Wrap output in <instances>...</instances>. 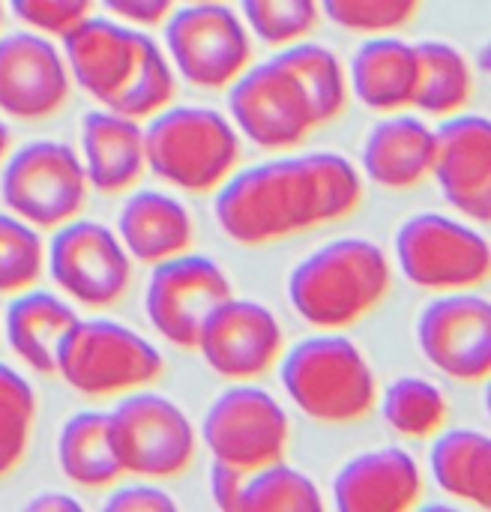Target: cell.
<instances>
[{
	"label": "cell",
	"mask_w": 491,
	"mask_h": 512,
	"mask_svg": "<svg viewBox=\"0 0 491 512\" xmlns=\"http://www.w3.org/2000/svg\"><path fill=\"white\" fill-rule=\"evenodd\" d=\"M363 201V177L333 150L279 156L231 174L213 204L228 240L261 249L321 225L354 216Z\"/></svg>",
	"instance_id": "cell-1"
},
{
	"label": "cell",
	"mask_w": 491,
	"mask_h": 512,
	"mask_svg": "<svg viewBox=\"0 0 491 512\" xmlns=\"http://www.w3.org/2000/svg\"><path fill=\"white\" fill-rule=\"evenodd\" d=\"M393 288L387 252L363 237H342L309 258L288 276L291 309L321 333H342L369 318Z\"/></svg>",
	"instance_id": "cell-2"
},
{
	"label": "cell",
	"mask_w": 491,
	"mask_h": 512,
	"mask_svg": "<svg viewBox=\"0 0 491 512\" xmlns=\"http://www.w3.org/2000/svg\"><path fill=\"white\" fill-rule=\"evenodd\" d=\"M279 378L303 417L324 426H354L378 408V378L366 354L342 333H318L279 360Z\"/></svg>",
	"instance_id": "cell-3"
},
{
	"label": "cell",
	"mask_w": 491,
	"mask_h": 512,
	"mask_svg": "<svg viewBox=\"0 0 491 512\" xmlns=\"http://www.w3.org/2000/svg\"><path fill=\"white\" fill-rule=\"evenodd\" d=\"M144 129L147 168L183 192L219 189L240 162L234 123L204 105H168Z\"/></svg>",
	"instance_id": "cell-4"
},
{
	"label": "cell",
	"mask_w": 491,
	"mask_h": 512,
	"mask_svg": "<svg viewBox=\"0 0 491 512\" xmlns=\"http://www.w3.org/2000/svg\"><path fill=\"white\" fill-rule=\"evenodd\" d=\"M54 375L87 399H114L153 387L165 375V357L150 339L117 321L78 318L57 348Z\"/></svg>",
	"instance_id": "cell-5"
},
{
	"label": "cell",
	"mask_w": 491,
	"mask_h": 512,
	"mask_svg": "<svg viewBox=\"0 0 491 512\" xmlns=\"http://www.w3.org/2000/svg\"><path fill=\"white\" fill-rule=\"evenodd\" d=\"M111 441L123 474L141 480L183 477L198 453V432L189 414L162 393H126L108 414Z\"/></svg>",
	"instance_id": "cell-6"
},
{
	"label": "cell",
	"mask_w": 491,
	"mask_h": 512,
	"mask_svg": "<svg viewBox=\"0 0 491 512\" xmlns=\"http://www.w3.org/2000/svg\"><path fill=\"white\" fill-rule=\"evenodd\" d=\"M402 276L423 291H477L491 276L486 234L444 213H417L396 234Z\"/></svg>",
	"instance_id": "cell-7"
},
{
	"label": "cell",
	"mask_w": 491,
	"mask_h": 512,
	"mask_svg": "<svg viewBox=\"0 0 491 512\" xmlns=\"http://www.w3.org/2000/svg\"><path fill=\"white\" fill-rule=\"evenodd\" d=\"M0 198L12 216L36 231H57L87 207V174L81 156L63 141H30L6 156Z\"/></svg>",
	"instance_id": "cell-8"
},
{
	"label": "cell",
	"mask_w": 491,
	"mask_h": 512,
	"mask_svg": "<svg viewBox=\"0 0 491 512\" xmlns=\"http://www.w3.org/2000/svg\"><path fill=\"white\" fill-rule=\"evenodd\" d=\"M165 54L192 87L225 90L252 63V33L228 3H186L165 18Z\"/></svg>",
	"instance_id": "cell-9"
},
{
	"label": "cell",
	"mask_w": 491,
	"mask_h": 512,
	"mask_svg": "<svg viewBox=\"0 0 491 512\" xmlns=\"http://www.w3.org/2000/svg\"><path fill=\"white\" fill-rule=\"evenodd\" d=\"M228 114L234 129L261 150H294L318 129L300 78L279 54L258 66L249 63L228 87Z\"/></svg>",
	"instance_id": "cell-10"
},
{
	"label": "cell",
	"mask_w": 491,
	"mask_h": 512,
	"mask_svg": "<svg viewBox=\"0 0 491 512\" xmlns=\"http://www.w3.org/2000/svg\"><path fill=\"white\" fill-rule=\"evenodd\" d=\"M201 438L213 462L252 474L285 459L291 423L267 390L240 381L207 408Z\"/></svg>",
	"instance_id": "cell-11"
},
{
	"label": "cell",
	"mask_w": 491,
	"mask_h": 512,
	"mask_svg": "<svg viewBox=\"0 0 491 512\" xmlns=\"http://www.w3.org/2000/svg\"><path fill=\"white\" fill-rule=\"evenodd\" d=\"M54 285L75 303L108 309L132 285V261L120 237L99 222L72 219L57 228L45 255Z\"/></svg>",
	"instance_id": "cell-12"
},
{
	"label": "cell",
	"mask_w": 491,
	"mask_h": 512,
	"mask_svg": "<svg viewBox=\"0 0 491 512\" xmlns=\"http://www.w3.org/2000/svg\"><path fill=\"white\" fill-rule=\"evenodd\" d=\"M231 279L207 255H174L153 264V276L144 294V312L153 330L180 351H195L198 333L207 315L228 300Z\"/></svg>",
	"instance_id": "cell-13"
},
{
	"label": "cell",
	"mask_w": 491,
	"mask_h": 512,
	"mask_svg": "<svg viewBox=\"0 0 491 512\" xmlns=\"http://www.w3.org/2000/svg\"><path fill=\"white\" fill-rule=\"evenodd\" d=\"M195 351L213 375L237 384L255 381L279 366L285 354V330L264 303L231 294L207 315Z\"/></svg>",
	"instance_id": "cell-14"
},
{
	"label": "cell",
	"mask_w": 491,
	"mask_h": 512,
	"mask_svg": "<svg viewBox=\"0 0 491 512\" xmlns=\"http://www.w3.org/2000/svg\"><path fill=\"white\" fill-rule=\"evenodd\" d=\"M417 345L429 366L459 384L491 375V306L474 291L435 297L417 321Z\"/></svg>",
	"instance_id": "cell-15"
},
{
	"label": "cell",
	"mask_w": 491,
	"mask_h": 512,
	"mask_svg": "<svg viewBox=\"0 0 491 512\" xmlns=\"http://www.w3.org/2000/svg\"><path fill=\"white\" fill-rule=\"evenodd\" d=\"M69 69L51 36L15 30L0 36V114L45 120L69 99Z\"/></svg>",
	"instance_id": "cell-16"
},
{
	"label": "cell",
	"mask_w": 491,
	"mask_h": 512,
	"mask_svg": "<svg viewBox=\"0 0 491 512\" xmlns=\"http://www.w3.org/2000/svg\"><path fill=\"white\" fill-rule=\"evenodd\" d=\"M432 177L456 213L491 222V123L483 114H453L435 129Z\"/></svg>",
	"instance_id": "cell-17"
},
{
	"label": "cell",
	"mask_w": 491,
	"mask_h": 512,
	"mask_svg": "<svg viewBox=\"0 0 491 512\" xmlns=\"http://www.w3.org/2000/svg\"><path fill=\"white\" fill-rule=\"evenodd\" d=\"M144 36L147 33L123 21L99 18L90 12L60 36L69 78L78 81L81 90H87L99 105H108L129 84L141 57Z\"/></svg>",
	"instance_id": "cell-18"
},
{
	"label": "cell",
	"mask_w": 491,
	"mask_h": 512,
	"mask_svg": "<svg viewBox=\"0 0 491 512\" xmlns=\"http://www.w3.org/2000/svg\"><path fill=\"white\" fill-rule=\"evenodd\" d=\"M423 495V471L402 447L360 453L333 477V507L339 512H408L420 507Z\"/></svg>",
	"instance_id": "cell-19"
},
{
	"label": "cell",
	"mask_w": 491,
	"mask_h": 512,
	"mask_svg": "<svg viewBox=\"0 0 491 512\" xmlns=\"http://www.w3.org/2000/svg\"><path fill=\"white\" fill-rule=\"evenodd\" d=\"M81 165L87 183L105 195L129 192L144 168V126L111 108L84 114L81 123Z\"/></svg>",
	"instance_id": "cell-20"
},
{
	"label": "cell",
	"mask_w": 491,
	"mask_h": 512,
	"mask_svg": "<svg viewBox=\"0 0 491 512\" xmlns=\"http://www.w3.org/2000/svg\"><path fill=\"white\" fill-rule=\"evenodd\" d=\"M417 75V48L393 33H381L366 36V42L354 51L348 87L369 111L396 114L414 105Z\"/></svg>",
	"instance_id": "cell-21"
},
{
	"label": "cell",
	"mask_w": 491,
	"mask_h": 512,
	"mask_svg": "<svg viewBox=\"0 0 491 512\" xmlns=\"http://www.w3.org/2000/svg\"><path fill=\"white\" fill-rule=\"evenodd\" d=\"M435 129L420 117L390 114L363 141V174L384 189H414L432 177Z\"/></svg>",
	"instance_id": "cell-22"
},
{
	"label": "cell",
	"mask_w": 491,
	"mask_h": 512,
	"mask_svg": "<svg viewBox=\"0 0 491 512\" xmlns=\"http://www.w3.org/2000/svg\"><path fill=\"white\" fill-rule=\"evenodd\" d=\"M117 237L135 261L162 264L192 249L195 222L177 198L144 189L123 201L117 216Z\"/></svg>",
	"instance_id": "cell-23"
},
{
	"label": "cell",
	"mask_w": 491,
	"mask_h": 512,
	"mask_svg": "<svg viewBox=\"0 0 491 512\" xmlns=\"http://www.w3.org/2000/svg\"><path fill=\"white\" fill-rule=\"evenodd\" d=\"M78 321V312L48 294V291H21L6 309V339L15 357L36 375H54L57 348L66 330Z\"/></svg>",
	"instance_id": "cell-24"
},
{
	"label": "cell",
	"mask_w": 491,
	"mask_h": 512,
	"mask_svg": "<svg viewBox=\"0 0 491 512\" xmlns=\"http://www.w3.org/2000/svg\"><path fill=\"white\" fill-rule=\"evenodd\" d=\"M57 462L63 477L87 492L114 489L126 474L117 462L108 414L78 411L72 414L57 438Z\"/></svg>",
	"instance_id": "cell-25"
},
{
	"label": "cell",
	"mask_w": 491,
	"mask_h": 512,
	"mask_svg": "<svg viewBox=\"0 0 491 512\" xmlns=\"http://www.w3.org/2000/svg\"><path fill=\"white\" fill-rule=\"evenodd\" d=\"M429 468L444 495L477 507H491V441L477 429L438 432L432 438Z\"/></svg>",
	"instance_id": "cell-26"
},
{
	"label": "cell",
	"mask_w": 491,
	"mask_h": 512,
	"mask_svg": "<svg viewBox=\"0 0 491 512\" xmlns=\"http://www.w3.org/2000/svg\"><path fill=\"white\" fill-rule=\"evenodd\" d=\"M414 48L420 63L414 108L441 120L465 111L474 99V84H477L468 57L456 45L441 39H423Z\"/></svg>",
	"instance_id": "cell-27"
},
{
	"label": "cell",
	"mask_w": 491,
	"mask_h": 512,
	"mask_svg": "<svg viewBox=\"0 0 491 512\" xmlns=\"http://www.w3.org/2000/svg\"><path fill=\"white\" fill-rule=\"evenodd\" d=\"M279 57L300 78V84L312 102V114H315L318 126H327L345 114L348 99H351V87H348L345 66L336 57V51H330L321 42L300 39L294 45H285L279 51Z\"/></svg>",
	"instance_id": "cell-28"
},
{
	"label": "cell",
	"mask_w": 491,
	"mask_h": 512,
	"mask_svg": "<svg viewBox=\"0 0 491 512\" xmlns=\"http://www.w3.org/2000/svg\"><path fill=\"white\" fill-rule=\"evenodd\" d=\"M378 405L384 423L405 441H432L450 420V402L441 387L417 375L393 381L378 393Z\"/></svg>",
	"instance_id": "cell-29"
},
{
	"label": "cell",
	"mask_w": 491,
	"mask_h": 512,
	"mask_svg": "<svg viewBox=\"0 0 491 512\" xmlns=\"http://www.w3.org/2000/svg\"><path fill=\"white\" fill-rule=\"evenodd\" d=\"M177 96V72L162 51V45L147 33L141 45L138 66L129 78V84L105 105L117 114H126L132 120H147L168 108Z\"/></svg>",
	"instance_id": "cell-30"
},
{
	"label": "cell",
	"mask_w": 491,
	"mask_h": 512,
	"mask_svg": "<svg viewBox=\"0 0 491 512\" xmlns=\"http://www.w3.org/2000/svg\"><path fill=\"white\" fill-rule=\"evenodd\" d=\"M324 510V498L312 477L303 471L273 462L246 477L240 512H318Z\"/></svg>",
	"instance_id": "cell-31"
},
{
	"label": "cell",
	"mask_w": 491,
	"mask_h": 512,
	"mask_svg": "<svg viewBox=\"0 0 491 512\" xmlns=\"http://www.w3.org/2000/svg\"><path fill=\"white\" fill-rule=\"evenodd\" d=\"M36 429V393L30 381L0 363V477L12 474L30 447Z\"/></svg>",
	"instance_id": "cell-32"
},
{
	"label": "cell",
	"mask_w": 491,
	"mask_h": 512,
	"mask_svg": "<svg viewBox=\"0 0 491 512\" xmlns=\"http://www.w3.org/2000/svg\"><path fill=\"white\" fill-rule=\"evenodd\" d=\"M45 270V246L33 225L0 213V297L30 291Z\"/></svg>",
	"instance_id": "cell-33"
},
{
	"label": "cell",
	"mask_w": 491,
	"mask_h": 512,
	"mask_svg": "<svg viewBox=\"0 0 491 512\" xmlns=\"http://www.w3.org/2000/svg\"><path fill=\"white\" fill-rule=\"evenodd\" d=\"M318 18V0H243V21L249 33L276 48L309 39V33L318 27Z\"/></svg>",
	"instance_id": "cell-34"
},
{
	"label": "cell",
	"mask_w": 491,
	"mask_h": 512,
	"mask_svg": "<svg viewBox=\"0 0 491 512\" xmlns=\"http://www.w3.org/2000/svg\"><path fill=\"white\" fill-rule=\"evenodd\" d=\"M321 12L342 30L360 36H381L408 27L423 0H318Z\"/></svg>",
	"instance_id": "cell-35"
},
{
	"label": "cell",
	"mask_w": 491,
	"mask_h": 512,
	"mask_svg": "<svg viewBox=\"0 0 491 512\" xmlns=\"http://www.w3.org/2000/svg\"><path fill=\"white\" fill-rule=\"evenodd\" d=\"M12 12L36 33L63 36L93 12V0H9Z\"/></svg>",
	"instance_id": "cell-36"
},
{
	"label": "cell",
	"mask_w": 491,
	"mask_h": 512,
	"mask_svg": "<svg viewBox=\"0 0 491 512\" xmlns=\"http://www.w3.org/2000/svg\"><path fill=\"white\" fill-rule=\"evenodd\" d=\"M105 510L111 512H174L177 510V501L165 492V489H156V486H147V483H135V486H123V489H114L108 498H105Z\"/></svg>",
	"instance_id": "cell-37"
},
{
	"label": "cell",
	"mask_w": 491,
	"mask_h": 512,
	"mask_svg": "<svg viewBox=\"0 0 491 512\" xmlns=\"http://www.w3.org/2000/svg\"><path fill=\"white\" fill-rule=\"evenodd\" d=\"M102 3L114 18L138 27H156L174 9V0H102Z\"/></svg>",
	"instance_id": "cell-38"
},
{
	"label": "cell",
	"mask_w": 491,
	"mask_h": 512,
	"mask_svg": "<svg viewBox=\"0 0 491 512\" xmlns=\"http://www.w3.org/2000/svg\"><path fill=\"white\" fill-rule=\"evenodd\" d=\"M246 471L234 468V465H225V462H213L210 468V495H213V504L225 512H240V495H243V486H246Z\"/></svg>",
	"instance_id": "cell-39"
},
{
	"label": "cell",
	"mask_w": 491,
	"mask_h": 512,
	"mask_svg": "<svg viewBox=\"0 0 491 512\" xmlns=\"http://www.w3.org/2000/svg\"><path fill=\"white\" fill-rule=\"evenodd\" d=\"M30 512H75L81 510V501L69 498V495H57V492H45L39 498H33L27 504Z\"/></svg>",
	"instance_id": "cell-40"
},
{
	"label": "cell",
	"mask_w": 491,
	"mask_h": 512,
	"mask_svg": "<svg viewBox=\"0 0 491 512\" xmlns=\"http://www.w3.org/2000/svg\"><path fill=\"white\" fill-rule=\"evenodd\" d=\"M9 150H12V132H9V126L3 123V117H0V162L9 156Z\"/></svg>",
	"instance_id": "cell-41"
},
{
	"label": "cell",
	"mask_w": 491,
	"mask_h": 512,
	"mask_svg": "<svg viewBox=\"0 0 491 512\" xmlns=\"http://www.w3.org/2000/svg\"><path fill=\"white\" fill-rule=\"evenodd\" d=\"M183 3H228V0H183Z\"/></svg>",
	"instance_id": "cell-42"
},
{
	"label": "cell",
	"mask_w": 491,
	"mask_h": 512,
	"mask_svg": "<svg viewBox=\"0 0 491 512\" xmlns=\"http://www.w3.org/2000/svg\"><path fill=\"white\" fill-rule=\"evenodd\" d=\"M0 18H3V0H0Z\"/></svg>",
	"instance_id": "cell-43"
}]
</instances>
